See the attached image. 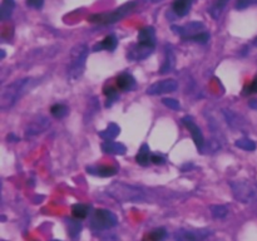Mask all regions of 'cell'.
I'll list each match as a JSON object with an SVG mask.
<instances>
[{
	"label": "cell",
	"instance_id": "d6a6232c",
	"mask_svg": "<svg viewBox=\"0 0 257 241\" xmlns=\"http://www.w3.org/2000/svg\"><path fill=\"white\" fill-rule=\"evenodd\" d=\"M151 162L155 163V165H163V163L166 162V158L163 157V156L157 155V153H153V155L151 156Z\"/></svg>",
	"mask_w": 257,
	"mask_h": 241
},
{
	"label": "cell",
	"instance_id": "d4e9b609",
	"mask_svg": "<svg viewBox=\"0 0 257 241\" xmlns=\"http://www.w3.org/2000/svg\"><path fill=\"white\" fill-rule=\"evenodd\" d=\"M235 145L236 147L248 151V152H252V151L256 150V143L252 140H250V138H238L235 142Z\"/></svg>",
	"mask_w": 257,
	"mask_h": 241
},
{
	"label": "cell",
	"instance_id": "6da1fadb",
	"mask_svg": "<svg viewBox=\"0 0 257 241\" xmlns=\"http://www.w3.org/2000/svg\"><path fill=\"white\" fill-rule=\"evenodd\" d=\"M35 84H37V80L33 78H23V79L14 80L7 87L3 88L2 93H0V109L8 110L14 107L15 103L23 95L27 94Z\"/></svg>",
	"mask_w": 257,
	"mask_h": 241
},
{
	"label": "cell",
	"instance_id": "3957f363",
	"mask_svg": "<svg viewBox=\"0 0 257 241\" xmlns=\"http://www.w3.org/2000/svg\"><path fill=\"white\" fill-rule=\"evenodd\" d=\"M89 49L85 44H78L70 53V62L68 65V79L69 82H77L84 73Z\"/></svg>",
	"mask_w": 257,
	"mask_h": 241
},
{
	"label": "cell",
	"instance_id": "e575fe53",
	"mask_svg": "<svg viewBox=\"0 0 257 241\" xmlns=\"http://www.w3.org/2000/svg\"><path fill=\"white\" fill-rule=\"evenodd\" d=\"M245 93H247V94H251V93H257V77L250 83V84H248V87L246 88Z\"/></svg>",
	"mask_w": 257,
	"mask_h": 241
},
{
	"label": "cell",
	"instance_id": "e0dca14e",
	"mask_svg": "<svg viewBox=\"0 0 257 241\" xmlns=\"http://www.w3.org/2000/svg\"><path fill=\"white\" fill-rule=\"evenodd\" d=\"M193 0H175L172 5V10L178 17H186L192 8Z\"/></svg>",
	"mask_w": 257,
	"mask_h": 241
},
{
	"label": "cell",
	"instance_id": "7a4b0ae2",
	"mask_svg": "<svg viewBox=\"0 0 257 241\" xmlns=\"http://www.w3.org/2000/svg\"><path fill=\"white\" fill-rule=\"evenodd\" d=\"M107 193L119 202H142L147 198L142 188L123 182H113L108 186Z\"/></svg>",
	"mask_w": 257,
	"mask_h": 241
},
{
	"label": "cell",
	"instance_id": "74e56055",
	"mask_svg": "<svg viewBox=\"0 0 257 241\" xmlns=\"http://www.w3.org/2000/svg\"><path fill=\"white\" fill-rule=\"evenodd\" d=\"M253 45H255V47H257V37L255 38V40H253Z\"/></svg>",
	"mask_w": 257,
	"mask_h": 241
},
{
	"label": "cell",
	"instance_id": "4dcf8cb0",
	"mask_svg": "<svg viewBox=\"0 0 257 241\" xmlns=\"http://www.w3.org/2000/svg\"><path fill=\"white\" fill-rule=\"evenodd\" d=\"M162 102L163 104L167 105L168 108H171V109L173 110H178L181 108L180 102H178L177 99H175V98H163Z\"/></svg>",
	"mask_w": 257,
	"mask_h": 241
},
{
	"label": "cell",
	"instance_id": "30bf717a",
	"mask_svg": "<svg viewBox=\"0 0 257 241\" xmlns=\"http://www.w3.org/2000/svg\"><path fill=\"white\" fill-rule=\"evenodd\" d=\"M50 126V120L48 119L44 115H39V117L34 118L33 120H30L28 123L27 128H25V137H34L38 136L39 133L44 132L45 130H48V127Z\"/></svg>",
	"mask_w": 257,
	"mask_h": 241
},
{
	"label": "cell",
	"instance_id": "5bb4252c",
	"mask_svg": "<svg viewBox=\"0 0 257 241\" xmlns=\"http://www.w3.org/2000/svg\"><path fill=\"white\" fill-rule=\"evenodd\" d=\"M88 173L90 175L98 176V177H110L114 176L118 172V168L114 166H105V165H98V166H88L87 167Z\"/></svg>",
	"mask_w": 257,
	"mask_h": 241
},
{
	"label": "cell",
	"instance_id": "603a6c76",
	"mask_svg": "<svg viewBox=\"0 0 257 241\" xmlns=\"http://www.w3.org/2000/svg\"><path fill=\"white\" fill-rule=\"evenodd\" d=\"M65 223L68 226V233H69L72 237H77L79 235L80 230H82V223L80 221L74 220V218H65Z\"/></svg>",
	"mask_w": 257,
	"mask_h": 241
},
{
	"label": "cell",
	"instance_id": "9a60e30c",
	"mask_svg": "<svg viewBox=\"0 0 257 241\" xmlns=\"http://www.w3.org/2000/svg\"><path fill=\"white\" fill-rule=\"evenodd\" d=\"M115 83H117V87L119 88L123 92H131L136 88V79L132 74L127 72L120 73L119 75L115 79Z\"/></svg>",
	"mask_w": 257,
	"mask_h": 241
},
{
	"label": "cell",
	"instance_id": "8d00e7d4",
	"mask_svg": "<svg viewBox=\"0 0 257 241\" xmlns=\"http://www.w3.org/2000/svg\"><path fill=\"white\" fill-rule=\"evenodd\" d=\"M248 105H250L251 108H253V109H257V99H251L250 102H248Z\"/></svg>",
	"mask_w": 257,
	"mask_h": 241
},
{
	"label": "cell",
	"instance_id": "ac0fdd59",
	"mask_svg": "<svg viewBox=\"0 0 257 241\" xmlns=\"http://www.w3.org/2000/svg\"><path fill=\"white\" fill-rule=\"evenodd\" d=\"M102 150L105 153H109V155H124L127 152V148H125L124 145L113 142V141H105V142H103Z\"/></svg>",
	"mask_w": 257,
	"mask_h": 241
},
{
	"label": "cell",
	"instance_id": "8fae6325",
	"mask_svg": "<svg viewBox=\"0 0 257 241\" xmlns=\"http://www.w3.org/2000/svg\"><path fill=\"white\" fill-rule=\"evenodd\" d=\"M182 122H183V125L188 128V131H190L191 135H192L193 141H195L196 146H197V148L200 150V152L201 151H203V148H205V138H203L201 128L196 125L195 120H193L190 115H186V117H183Z\"/></svg>",
	"mask_w": 257,
	"mask_h": 241
},
{
	"label": "cell",
	"instance_id": "8992f818",
	"mask_svg": "<svg viewBox=\"0 0 257 241\" xmlns=\"http://www.w3.org/2000/svg\"><path fill=\"white\" fill-rule=\"evenodd\" d=\"M136 7V3H130V4H124L122 5L120 8L115 9L114 12L112 13H102V14H94V15H90L88 18L90 23H97V24H112V23L118 22L122 18H124L128 13L132 12L133 8Z\"/></svg>",
	"mask_w": 257,
	"mask_h": 241
},
{
	"label": "cell",
	"instance_id": "5b68a950",
	"mask_svg": "<svg viewBox=\"0 0 257 241\" xmlns=\"http://www.w3.org/2000/svg\"><path fill=\"white\" fill-rule=\"evenodd\" d=\"M118 223V217L107 208H98L90 216L89 226L94 232L109 230Z\"/></svg>",
	"mask_w": 257,
	"mask_h": 241
},
{
	"label": "cell",
	"instance_id": "484cf974",
	"mask_svg": "<svg viewBox=\"0 0 257 241\" xmlns=\"http://www.w3.org/2000/svg\"><path fill=\"white\" fill-rule=\"evenodd\" d=\"M68 112H69V109H68L67 105L60 104V103H57V104L52 105V108H50V113L55 118H64L68 114Z\"/></svg>",
	"mask_w": 257,
	"mask_h": 241
},
{
	"label": "cell",
	"instance_id": "52a82bcc",
	"mask_svg": "<svg viewBox=\"0 0 257 241\" xmlns=\"http://www.w3.org/2000/svg\"><path fill=\"white\" fill-rule=\"evenodd\" d=\"M211 235L210 230L206 228H181L176 231V241H203Z\"/></svg>",
	"mask_w": 257,
	"mask_h": 241
},
{
	"label": "cell",
	"instance_id": "d590c367",
	"mask_svg": "<svg viewBox=\"0 0 257 241\" xmlns=\"http://www.w3.org/2000/svg\"><path fill=\"white\" fill-rule=\"evenodd\" d=\"M251 0H237V3H236V8L237 9H245V8H247L248 5L251 4Z\"/></svg>",
	"mask_w": 257,
	"mask_h": 241
},
{
	"label": "cell",
	"instance_id": "7402d4cb",
	"mask_svg": "<svg viewBox=\"0 0 257 241\" xmlns=\"http://www.w3.org/2000/svg\"><path fill=\"white\" fill-rule=\"evenodd\" d=\"M14 8H15L14 0H4L2 7H0V18H2V20L9 19V18L12 17Z\"/></svg>",
	"mask_w": 257,
	"mask_h": 241
},
{
	"label": "cell",
	"instance_id": "4316f807",
	"mask_svg": "<svg viewBox=\"0 0 257 241\" xmlns=\"http://www.w3.org/2000/svg\"><path fill=\"white\" fill-rule=\"evenodd\" d=\"M227 3H228V0H217V2L212 5V8L210 9V14L212 15L215 19H218V17L221 15L222 10L225 9V7Z\"/></svg>",
	"mask_w": 257,
	"mask_h": 241
},
{
	"label": "cell",
	"instance_id": "277c9868",
	"mask_svg": "<svg viewBox=\"0 0 257 241\" xmlns=\"http://www.w3.org/2000/svg\"><path fill=\"white\" fill-rule=\"evenodd\" d=\"M233 196L237 201L247 205L257 206V183L251 181H232L230 182Z\"/></svg>",
	"mask_w": 257,
	"mask_h": 241
},
{
	"label": "cell",
	"instance_id": "44dd1931",
	"mask_svg": "<svg viewBox=\"0 0 257 241\" xmlns=\"http://www.w3.org/2000/svg\"><path fill=\"white\" fill-rule=\"evenodd\" d=\"M72 213L78 220H83L90 213V206L84 205V203H75L72 206Z\"/></svg>",
	"mask_w": 257,
	"mask_h": 241
},
{
	"label": "cell",
	"instance_id": "7c38bea8",
	"mask_svg": "<svg viewBox=\"0 0 257 241\" xmlns=\"http://www.w3.org/2000/svg\"><path fill=\"white\" fill-rule=\"evenodd\" d=\"M138 44L143 47L155 49L156 47V30L153 27H145L138 32Z\"/></svg>",
	"mask_w": 257,
	"mask_h": 241
},
{
	"label": "cell",
	"instance_id": "2e32d148",
	"mask_svg": "<svg viewBox=\"0 0 257 241\" xmlns=\"http://www.w3.org/2000/svg\"><path fill=\"white\" fill-rule=\"evenodd\" d=\"M117 45H118L117 37L113 34H109V35H107V37H105L102 42L98 43V44H95L94 47H93V52H99V50H103V49L113 52V50L117 48Z\"/></svg>",
	"mask_w": 257,
	"mask_h": 241
},
{
	"label": "cell",
	"instance_id": "9c48e42d",
	"mask_svg": "<svg viewBox=\"0 0 257 241\" xmlns=\"http://www.w3.org/2000/svg\"><path fill=\"white\" fill-rule=\"evenodd\" d=\"M178 84L175 79H163L153 83L152 85L147 88V94L150 95H160L165 93H171L177 90Z\"/></svg>",
	"mask_w": 257,
	"mask_h": 241
},
{
	"label": "cell",
	"instance_id": "1f68e13d",
	"mask_svg": "<svg viewBox=\"0 0 257 241\" xmlns=\"http://www.w3.org/2000/svg\"><path fill=\"white\" fill-rule=\"evenodd\" d=\"M208 39H210V34L208 33H198L197 35H195V37L191 38L190 40H192V42H196V43H201V44H206V43L208 42Z\"/></svg>",
	"mask_w": 257,
	"mask_h": 241
},
{
	"label": "cell",
	"instance_id": "83f0119b",
	"mask_svg": "<svg viewBox=\"0 0 257 241\" xmlns=\"http://www.w3.org/2000/svg\"><path fill=\"white\" fill-rule=\"evenodd\" d=\"M166 236H167V231H166V228L158 227L151 231L150 235H148V238H150V241H163L166 238Z\"/></svg>",
	"mask_w": 257,
	"mask_h": 241
},
{
	"label": "cell",
	"instance_id": "836d02e7",
	"mask_svg": "<svg viewBox=\"0 0 257 241\" xmlns=\"http://www.w3.org/2000/svg\"><path fill=\"white\" fill-rule=\"evenodd\" d=\"M27 4L33 9H40L44 4V0H27Z\"/></svg>",
	"mask_w": 257,
	"mask_h": 241
},
{
	"label": "cell",
	"instance_id": "4fadbf2b",
	"mask_svg": "<svg viewBox=\"0 0 257 241\" xmlns=\"http://www.w3.org/2000/svg\"><path fill=\"white\" fill-rule=\"evenodd\" d=\"M153 53V49L147 47H143L141 44H135L130 48L127 53V58L130 60H135V62H138V60H143L146 58L150 57L151 54Z\"/></svg>",
	"mask_w": 257,
	"mask_h": 241
},
{
	"label": "cell",
	"instance_id": "f546056e",
	"mask_svg": "<svg viewBox=\"0 0 257 241\" xmlns=\"http://www.w3.org/2000/svg\"><path fill=\"white\" fill-rule=\"evenodd\" d=\"M104 94L107 97V107L112 105L115 100L118 99V92L115 90V88L113 87H105L104 88Z\"/></svg>",
	"mask_w": 257,
	"mask_h": 241
},
{
	"label": "cell",
	"instance_id": "ba28073f",
	"mask_svg": "<svg viewBox=\"0 0 257 241\" xmlns=\"http://www.w3.org/2000/svg\"><path fill=\"white\" fill-rule=\"evenodd\" d=\"M203 29H205V25L201 22H191L186 25H181V27L180 25H172L173 32L182 38H186V39H191L198 33H202Z\"/></svg>",
	"mask_w": 257,
	"mask_h": 241
},
{
	"label": "cell",
	"instance_id": "ffe728a7",
	"mask_svg": "<svg viewBox=\"0 0 257 241\" xmlns=\"http://www.w3.org/2000/svg\"><path fill=\"white\" fill-rule=\"evenodd\" d=\"M151 151L148 145H143L142 147L138 151L137 156H136V161L138 162V165L141 166H148L151 162Z\"/></svg>",
	"mask_w": 257,
	"mask_h": 241
},
{
	"label": "cell",
	"instance_id": "f35d334b",
	"mask_svg": "<svg viewBox=\"0 0 257 241\" xmlns=\"http://www.w3.org/2000/svg\"><path fill=\"white\" fill-rule=\"evenodd\" d=\"M50 241H62V240H50Z\"/></svg>",
	"mask_w": 257,
	"mask_h": 241
},
{
	"label": "cell",
	"instance_id": "d6986e66",
	"mask_svg": "<svg viewBox=\"0 0 257 241\" xmlns=\"http://www.w3.org/2000/svg\"><path fill=\"white\" fill-rule=\"evenodd\" d=\"M119 132H120V128L118 127V125H115V123H110V125H108V127L105 128V130L100 131L99 136L104 141H112L119 135Z\"/></svg>",
	"mask_w": 257,
	"mask_h": 241
},
{
	"label": "cell",
	"instance_id": "f1b7e54d",
	"mask_svg": "<svg viewBox=\"0 0 257 241\" xmlns=\"http://www.w3.org/2000/svg\"><path fill=\"white\" fill-rule=\"evenodd\" d=\"M211 213L216 218H225L228 213V208L223 205L211 206Z\"/></svg>",
	"mask_w": 257,
	"mask_h": 241
},
{
	"label": "cell",
	"instance_id": "cb8c5ba5",
	"mask_svg": "<svg viewBox=\"0 0 257 241\" xmlns=\"http://www.w3.org/2000/svg\"><path fill=\"white\" fill-rule=\"evenodd\" d=\"M175 67V55H173L172 49H166V59L163 63L162 68H161V73H167Z\"/></svg>",
	"mask_w": 257,
	"mask_h": 241
}]
</instances>
